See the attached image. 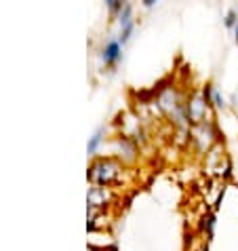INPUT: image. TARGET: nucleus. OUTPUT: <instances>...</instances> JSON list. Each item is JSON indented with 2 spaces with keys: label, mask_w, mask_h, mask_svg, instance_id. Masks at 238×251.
<instances>
[{
  "label": "nucleus",
  "mask_w": 238,
  "mask_h": 251,
  "mask_svg": "<svg viewBox=\"0 0 238 251\" xmlns=\"http://www.w3.org/2000/svg\"><path fill=\"white\" fill-rule=\"evenodd\" d=\"M108 4H110V9H112V11H118V9H122V4L118 2V0H110Z\"/></svg>",
  "instance_id": "nucleus-7"
},
{
  "label": "nucleus",
  "mask_w": 238,
  "mask_h": 251,
  "mask_svg": "<svg viewBox=\"0 0 238 251\" xmlns=\"http://www.w3.org/2000/svg\"><path fill=\"white\" fill-rule=\"evenodd\" d=\"M198 251H209V247H200V249H198Z\"/></svg>",
  "instance_id": "nucleus-9"
},
{
  "label": "nucleus",
  "mask_w": 238,
  "mask_h": 251,
  "mask_svg": "<svg viewBox=\"0 0 238 251\" xmlns=\"http://www.w3.org/2000/svg\"><path fill=\"white\" fill-rule=\"evenodd\" d=\"M236 24H238V13H236V9H230L228 15H226V25L228 27H236Z\"/></svg>",
  "instance_id": "nucleus-4"
},
{
  "label": "nucleus",
  "mask_w": 238,
  "mask_h": 251,
  "mask_svg": "<svg viewBox=\"0 0 238 251\" xmlns=\"http://www.w3.org/2000/svg\"><path fill=\"white\" fill-rule=\"evenodd\" d=\"M99 167H101L103 171H99L97 167L91 169V177H93L95 182H99V184H112L118 177V167L114 163H99Z\"/></svg>",
  "instance_id": "nucleus-1"
},
{
  "label": "nucleus",
  "mask_w": 238,
  "mask_h": 251,
  "mask_svg": "<svg viewBox=\"0 0 238 251\" xmlns=\"http://www.w3.org/2000/svg\"><path fill=\"white\" fill-rule=\"evenodd\" d=\"M234 30H236V45H238V24H236V27H234Z\"/></svg>",
  "instance_id": "nucleus-8"
},
{
  "label": "nucleus",
  "mask_w": 238,
  "mask_h": 251,
  "mask_svg": "<svg viewBox=\"0 0 238 251\" xmlns=\"http://www.w3.org/2000/svg\"><path fill=\"white\" fill-rule=\"evenodd\" d=\"M213 228H215V213H207L205 218H202V230L207 232L209 239L213 236Z\"/></svg>",
  "instance_id": "nucleus-3"
},
{
  "label": "nucleus",
  "mask_w": 238,
  "mask_h": 251,
  "mask_svg": "<svg viewBox=\"0 0 238 251\" xmlns=\"http://www.w3.org/2000/svg\"><path fill=\"white\" fill-rule=\"evenodd\" d=\"M122 57V45L120 40H110V43L106 45V49H103V59H106V64H116L118 59Z\"/></svg>",
  "instance_id": "nucleus-2"
},
{
  "label": "nucleus",
  "mask_w": 238,
  "mask_h": 251,
  "mask_svg": "<svg viewBox=\"0 0 238 251\" xmlns=\"http://www.w3.org/2000/svg\"><path fill=\"white\" fill-rule=\"evenodd\" d=\"M99 139H101V131H97V133L93 135V139H91V144H89V154H93V152H95L97 144H99Z\"/></svg>",
  "instance_id": "nucleus-5"
},
{
  "label": "nucleus",
  "mask_w": 238,
  "mask_h": 251,
  "mask_svg": "<svg viewBox=\"0 0 238 251\" xmlns=\"http://www.w3.org/2000/svg\"><path fill=\"white\" fill-rule=\"evenodd\" d=\"M213 106L215 108H223V106H226V101H223V97H221L219 91H213Z\"/></svg>",
  "instance_id": "nucleus-6"
}]
</instances>
